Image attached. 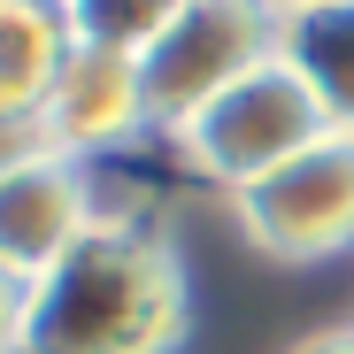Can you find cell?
Wrapping results in <instances>:
<instances>
[{
  "label": "cell",
  "mask_w": 354,
  "mask_h": 354,
  "mask_svg": "<svg viewBox=\"0 0 354 354\" xmlns=\"http://www.w3.org/2000/svg\"><path fill=\"white\" fill-rule=\"evenodd\" d=\"M93 223H100V193H93L85 162L39 154V162L0 177V270H8L16 285L46 277Z\"/></svg>",
  "instance_id": "5"
},
{
  "label": "cell",
  "mask_w": 354,
  "mask_h": 354,
  "mask_svg": "<svg viewBox=\"0 0 354 354\" xmlns=\"http://www.w3.org/2000/svg\"><path fill=\"white\" fill-rule=\"evenodd\" d=\"M185 0H62V24H70V46H100V54H139L177 24Z\"/></svg>",
  "instance_id": "9"
},
{
  "label": "cell",
  "mask_w": 354,
  "mask_h": 354,
  "mask_svg": "<svg viewBox=\"0 0 354 354\" xmlns=\"http://www.w3.org/2000/svg\"><path fill=\"white\" fill-rule=\"evenodd\" d=\"M285 354H354V324H324V331H308V339H292Z\"/></svg>",
  "instance_id": "12"
},
{
  "label": "cell",
  "mask_w": 354,
  "mask_h": 354,
  "mask_svg": "<svg viewBox=\"0 0 354 354\" xmlns=\"http://www.w3.org/2000/svg\"><path fill=\"white\" fill-rule=\"evenodd\" d=\"M324 131H331V124H324L316 93L270 54V62L247 70L231 93H216L193 124H177L169 147H177V162H185L201 185H216V193L231 201V193L262 185L270 169H285L292 154H308Z\"/></svg>",
  "instance_id": "2"
},
{
  "label": "cell",
  "mask_w": 354,
  "mask_h": 354,
  "mask_svg": "<svg viewBox=\"0 0 354 354\" xmlns=\"http://www.w3.org/2000/svg\"><path fill=\"white\" fill-rule=\"evenodd\" d=\"M39 124H46V147L70 154V162L131 147L147 131L139 62H131V54H100V46H70V62H62V77H54Z\"/></svg>",
  "instance_id": "6"
},
{
  "label": "cell",
  "mask_w": 354,
  "mask_h": 354,
  "mask_svg": "<svg viewBox=\"0 0 354 354\" xmlns=\"http://www.w3.org/2000/svg\"><path fill=\"white\" fill-rule=\"evenodd\" d=\"M24 346V285L0 270V354H16Z\"/></svg>",
  "instance_id": "11"
},
{
  "label": "cell",
  "mask_w": 354,
  "mask_h": 354,
  "mask_svg": "<svg viewBox=\"0 0 354 354\" xmlns=\"http://www.w3.org/2000/svg\"><path fill=\"white\" fill-rule=\"evenodd\" d=\"M270 8H316V0H270Z\"/></svg>",
  "instance_id": "13"
},
{
  "label": "cell",
  "mask_w": 354,
  "mask_h": 354,
  "mask_svg": "<svg viewBox=\"0 0 354 354\" xmlns=\"http://www.w3.org/2000/svg\"><path fill=\"white\" fill-rule=\"evenodd\" d=\"M277 62L316 93L331 131H354V0L277 8Z\"/></svg>",
  "instance_id": "7"
},
{
  "label": "cell",
  "mask_w": 354,
  "mask_h": 354,
  "mask_svg": "<svg viewBox=\"0 0 354 354\" xmlns=\"http://www.w3.org/2000/svg\"><path fill=\"white\" fill-rule=\"evenodd\" d=\"M231 223L270 262H331L354 247V131H324L308 154L231 193Z\"/></svg>",
  "instance_id": "4"
},
{
  "label": "cell",
  "mask_w": 354,
  "mask_h": 354,
  "mask_svg": "<svg viewBox=\"0 0 354 354\" xmlns=\"http://www.w3.org/2000/svg\"><path fill=\"white\" fill-rule=\"evenodd\" d=\"M54 8H62V0H54Z\"/></svg>",
  "instance_id": "14"
},
{
  "label": "cell",
  "mask_w": 354,
  "mask_h": 354,
  "mask_svg": "<svg viewBox=\"0 0 354 354\" xmlns=\"http://www.w3.org/2000/svg\"><path fill=\"white\" fill-rule=\"evenodd\" d=\"M70 62V24L54 0H0V115H39Z\"/></svg>",
  "instance_id": "8"
},
{
  "label": "cell",
  "mask_w": 354,
  "mask_h": 354,
  "mask_svg": "<svg viewBox=\"0 0 354 354\" xmlns=\"http://www.w3.org/2000/svg\"><path fill=\"white\" fill-rule=\"evenodd\" d=\"M39 154H54L39 115H0V177H8V169H24V162H39Z\"/></svg>",
  "instance_id": "10"
},
{
  "label": "cell",
  "mask_w": 354,
  "mask_h": 354,
  "mask_svg": "<svg viewBox=\"0 0 354 354\" xmlns=\"http://www.w3.org/2000/svg\"><path fill=\"white\" fill-rule=\"evenodd\" d=\"M193 331V277L169 231L108 216L24 285L16 354H177Z\"/></svg>",
  "instance_id": "1"
},
{
  "label": "cell",
  "mask_w": 354,
  "mask_h": 354,
  "mask_svg": "<svg viewBox=\"0 0 354 354\" xmlns=\"http://www.w3.org/2000/svg\"><path fill=\"white\" fill-rule=\"evenodd\" d=\"M277 54V8L270 0H185L177 24L139 54V93H147V131H177L231 93L247 70Z\"/></svg>",
  "instance_id": "3"
}]
</instances>
